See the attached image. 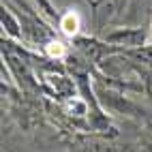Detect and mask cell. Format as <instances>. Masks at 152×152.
Masks as SVG:
<instances>
[{
  "label": "cell",
  "mask_w": 152,
  "mask_h": 152,
  "mask_svg": "<svg viewBox=\"0 0 152 152\" xmlns=\"http://www.w3.org/2000/svg\"><path fill=\"white\" fill-rule=\"evenodd\" d=\"M88 4L92 11V26L96 34H101L107 26L120 19L126 7V0H88Z\"/></svg>",
  "instance_id": "obj_1"
},
{
  "label": "cell",
  "mask_w": 152,
  "mask_h": 152,
  "mask_svg": "<svg viewBox=\"0 0 152 152\" xmlns=\"http://www.w3.org/2000/svg\"><path fill=\"white\" fill-rule=\"evenodd\" d=\"M101 39H105L109 45L118 47L120 52H131V49H141L148 45V39H150V32L141 26H135V28H116L111 32L103 34Z\"/></svg>",
  "instance_id": "obj_2"
},
{
  "label": "cell",
  "mask_w": 152,
  "mask_h": 152,
  "mask_svg": "<svg viewBox=\"0 0 152 152\" xmlns=\"http://www.w3.org/2000/svg\"><path fill=\"white\" fill-rule=\"evenodd\" d=\"M58 28L62 30V32L66 37H77L79 34V28H82V24H79V15L75 11H64L60 13V22H58Z\"/></svg>",
  "instance_id": "obj_3"
},
{
  "label": "cell",
  "mask_w": 152,
  "mask_h": 152,
  "mask_svg": "<svg viewBox=\"0 0 152 152\" xmlns=\"http://www.w3.org/2000/svg\"><path fill=\"white\" fill-rule=\"evenodd\" d=\"M139 71V79H141V86H144V94L148 96V101L152 103V66L150 64H137Z\"/></svg>",
  "instance_id": "obj_4"
},
{
  "label": "cell",
  "mask_w": 152,
  "mask_h": 152,
  "mask_svg": "<svg viewBox=\"0 0 152 152\" xmlns=\"http://www.w3.org/2000/svg\"><path fill=\"white\" fill-rule=\"evenodd\" d=\"M34 2H37V7L41 9V11H45V15L52 19V22H56V24L60 22V13L54 9V4L49 2V0H34Z\"/></svg>",
  "instance_id": "obj_5"
},
{
  "label": "cell",
  "mask_w": 152,
  "mask_h": 152,
  "mask_svg": "<svg viewBox=\"0 0 152 152\" xmlns=\"http://www.w3.org/2000/svg\"><path fill=\"white\" fill-rule=\"evenodd\" d=\"M148 47H152V28H150V39H148Z\"/></svg>",
  "instance_id": "obj_6"
}]
</instances>
